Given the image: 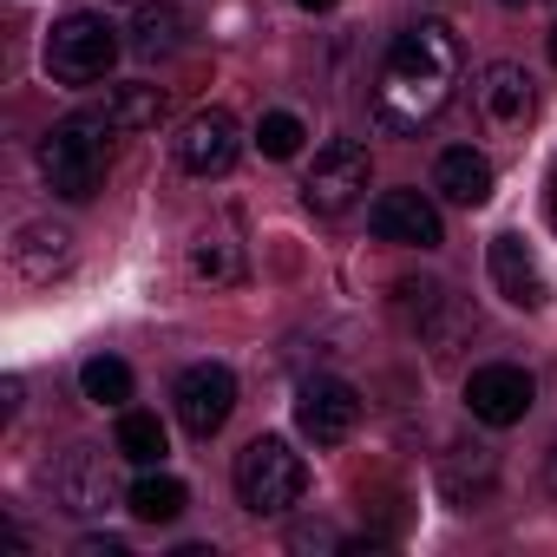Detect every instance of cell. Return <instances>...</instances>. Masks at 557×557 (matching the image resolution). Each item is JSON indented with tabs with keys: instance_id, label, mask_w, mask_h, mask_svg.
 Masks as SVG:
<instances>
[{
	"instance_id": "52a82bcc",
	"label": "cell",
	"mask_w": 557,
	"mask_h": 557,
	"mask_svg": "<svg viewBox=\"0 0 557 557\" xmlns=\"http://www.w3.org/2000/svg\"><path fill=\"white\" fill-rule=\"evenodd\" d=\"M472 106H479L485 132L511 138V132H524V125L537 119V86H531V73H524L518 60H492V66L479 73V86H472Z\"/></svg>"
},
{
	"instance_id": "ba28073f",
	"label": "cell",
	"mask_w": 557,
	"mask_h": 557,
	"mask_svg": "<svg viewBox=\"0 0 557 557\" xmlns=\"http://www.w3.org/2000/svg\"><path fill=\"white\" fill-rule=\"evenodd\" d=\"M531 400H537V381H531L518 361H485V368H472V381H466V407H472V420H485V426H518V420L531 413Z\"/></svg>"
},
{
	"instance_id": "e0dca14e",
	"label": "cell",
	"mask_w": 557,
	"mask_h": 557,
	"mask_svg": "<svg viewBox=\"0 0 557 557\" xmlns=\"http://www.w3.org/2000/svg\"><path fill=\"white\" fill-rule=\"evenodd\" d=\"M184 505H190V492H184V479H171V472H138L132 479V492H125V511L138 518V524H177L184 518Z\"/></svg>"
},
{
	"instance_id": "6da1fadb",
	"label": "cell",
	"mask_w": 557,
	"mask_h": 557,
	"mask_svg": "<svg viewBox=\"0 0 557 557\" xmlns=\"http://www.w3.org/2000/svg\"><path fill=\"white\" fill-rule=\"evenodd\" d=\"M466 73V47L446 21H420L407 27L387 60H381V79H374V112L387 132H420L433 125L446 106H453V86Z\"/></svg>"
},
{
	"instance_id": "484cf974",
	"label": "cell",
	"mask_w": 557,
	"mask_h": 557,
	"mask_svg": "<svg viewBox=\"0 0 557 557\" xmlns=\"http://www.w3.org/2000/svg\"><path fill=\"white\" fill-rule=\"evenodd\" d=\"M79 557H125V537H79Z\"/></svg>"
},
{
	"instance_id": "9a60e30c",
	"label": "cell",
	"mask_w": 557,
	"mask_h": 557,
	"mask_svg": "<svg viewBox=\"0 0 557 557\" xmlns=\"http://www.w3.org/2000/svg\"><path fill=\"white\" fill-rule=\"evenodd\" d=\"M433 190H440L446 203H459V210L492 203V158H485V151H472V145L440 151V164H433Z\"/></svg>"
},
{
	"instance_id": "5bb4252c",
	"label": "cell",
	"mask_w": 557,
	"mask_h": 557,
	"mask_svg": "<svg viewBox=\"0 0 557 557\" xmlns=\"http://www.w3.org/2000/svg\"><path fill=\"white\" fill-rule=\"evenodd\" d=\"M492 283L511 309H544L550 302V283H544L537 256L524 249V236H492Z\"/></svg>"
},
{
	"instance_id": "d6986e66",
	"label": "cell",
	"mask_w": 557,
	"mask_h": 557,
	"mask_svg": "<svg viewBox=\"0 0 557 557\" xmlns=\"http://www.w3.org/2000/svg\"><path fill=\"white\" fill-rule=\"evenodd\" d=\"M164 112H171L164 86H125V92H112V99H106V119H112L119 132H151Z\"/></svg>"
},
{
	"instance_id": "603a6c76",
	"label": "cell",
	"mask_w": 557,
	"mask_h": 557,
	"mask_svg": "<svg viewBox=\"0 0 557 557\" xmlns=\"http://www.w3.org/2000/svg\"><path fill=\"white\" fill-rule=\"evenodd\" d=\"M190 269L210 275V283H236V275H243V256H236V243H223V236H197V243H190Z\"/></svg>"
},
{
	"instance_id": "83f0119b",
	"label": "cell",
	"mask_w": 557,
	"mask_h": 557,
	"mask_svg": "<svg viewBox=\"0 0 557 557\" xmlns=\"http://www.w3.org/2000/svg\"><path fill=\"white\" fill-rule=\"evenodd\" d=\"M302 8H309V14H329V8H335V0H302Z\"/></svg>"
},
{
	"instance_id": "44dd1931",
	"label": "cell",
	"mask_w": 557,
	"mask_h": 557,
	"mask_svg": "<svg viewBox=\"0 0 557 557\" xmlns=\"http://www.w3.org/2000/svg\"><path fill=\"white\" fill-rule=\"evenodd\" d=\"M79 387H86L92 407H125V400H132V368H125L119 355H92V361L79 368Z\"/></svg>"
},
{
	"instance_id": "4dcf8cb0",
	"label": "cell",
	"mask_w": 557,
	"mask_h": 557,
	"mask_svg": "<svg viewBox=\"0 0 557 557\" xmlns=\"http://www.w3.org/2000/svg\"><path fill=\"white\" fill-rule=\"evenodd\" d=\"M550 66H557V27H550Z\"/></svg>"
},
{
	"instance_id": "8fae6325",
	"label": "cell",
	"mask_w": 557,
	"mask_h": 557,
	"mask_svg": "<svg viewBox=\"0 0 557 557\" xmlns=\"http://www.w3.org/2000/svg\"><path fill=\"white\" fill-rule=\"evenodd\" d=\"M368 223H374L381 243H400V249H440V243H446L440 210H433V197H420V190H381L374 210H368Z\"/></svg>"
},
{
	"instance_id": "277c9868",
	"label": "cell",
	"mask_w": 557,
	"mask_h": 557,
	"mask_svg": "<svg viewBox=\"0 0 557 557\" xmlns=\"http://www.w3.org/2000/svg\"><path fill=\"white\" fill-rule=\"evenodd\" d=\"M112 60H119V27L106 14H66V21H53V34H47V73L60 86H92V79L112 73Z\"/></svg>"
},
{
	"instance_id": "9c48e42d",
	"label": "cell",
	"mask_w": 557,
	"mask_h": 557,
	"mask_svg": "<svg viewBox=\"0 0 557 557\" xmlns=\"http://www.w3.org/2000/svg\"><path fill=\"white\" fill-rule=\"evenodd\" d=\"M236 151H243V132H236V119L223 106H203V112H190L177 125V164L190 177H223L236 164Z\"/></svg>"
},
{
	"instance_id": "f1b7e54d",
	"label": "cell",
	"mask_w": 557,
	"mask_h": 557,
	"mask_svg": "<svg viewBox=\"0 0 557 557\" xmlns=\"http://www.w3.org/2000/svg\"><path fill=\"white\" fill-rule=\"evenodd\" d=\"M505 8H544V0H505Z\"/></svg>"
},
{
	"instance_id": "ac0fdd59",
	"label": "cell",
	"mask_w": 557,
	"mask_h": 557,
	"mask_svg": "<svg viewBox=\"0 0 557 557\" xmlns=\"http://www.w3.org/2000/svg\"><path fill=\"white\" fill-rule=\"evenodd\" d=\"M119 453H125L132 466H158V459L171 453L164 420H158V413H138V407H125V413H119Z\"/></svg>"
},
{
	"instance_id": "7a4b0ae2",
	"label": "cell",
	"mask_w": 557,
	"mask_h": 557,
	"mask_svg": "<svg viewBox=\"0 0 557 557\" xmlns=\"http://www.w3.org/2000/svg\"><path fill=\"white\" fill-rule=\"evenodd\" d=\"M112 132H119V125H112L106 106H99V112H73V119H60V125L40 138V171H47V184H53L66 203H86V197L106 190Z\"/></svg>"
},
{
	"instance_id": "8992f818",
	"label": "cell",
	"mask_w": 557,
	"mask_h": 557,
	"mask_svg": "<svg viewBox=\"0 0 557 557\" xmlns=\"http://www.w3.org/2000/svg\"><path fill=\"white\" fill-rule=\"evenodd\" d=\"M171 400H177L184 433H190V440H210V433H223V420L236 413V374H230L223 361H197V368L177 374Z\"/></svg>"
},
{
	"instance_id": "5b68a950",
	"label": "cell",
	"mask_w": 557,
	"mask_h": 557,
	"mask_svg": "<svg viewBox=\"0 0 557 557\" xmlns=\"http://www.w3.org/2000/svg\"><path fill=\"white\" fill-rule=\"evenodd\" d=\"M368 177H374L368 145L335 138V145L315 151V164H309V177H302V203H309L315 216H348V210L368 197Z\"/></svg>"
},
{
	"instance_id": "7402d4cb",
	"label": "cell",
	"mask_w": 557,
	"mask_h": 557,
	"mask_svg": "<svg viewBox=\"0 0 557 557\" xmlns=\"http://www.w3.org/2000/svg\"><path fill=\"white\" fill-rule=\"evenodd\" d=\"M302 138H309V132H302V119H296V112H262V119H256V151H262V158H275V164L296 158V151H302Z\"/></svg>"
},
{
	"instance_id": "d4e9b609",
	"label": "cell",
	"mask_w": 557,
	"mask_h": 557,
	"mask_svg": "<svg viewBox=\"0 0 557 557\" xmlns=\"http://www.w3.org/2000/svg\"><path fill=\"white\" fill-rule=\"evenodd\" d=\"M289 544H296V550H348L335 524H296V531H289Z\"/></svg>"
},
{
	"instance_id": "3957f363",
	"label": "cell",
	"mask_w": 557,
	"mask_h": 557,
	"mask_svg": "<svg viewBox=\"0 0 557 557\" xmlns=\"http://www.w3.org/2000/svg\"><path fill=\"white\" fill-rule=\"evenodd\" d=\"M302 492H309V466H302V453L289 440L262 433V440H249L236 453V498H243V511L283 518V511L302 505Z\"/></svg>"
},
{
	"instance_id": "cb8c5ba5",
	"label": "cell",
	"mask_w": 557,
	"mask_h": 557,
	"mask_svg": "<svg viewBox=\"0 0 557 557\" xmlns=\"http://www.w3.org/2000/svg\"><path fill=\"white\" fill-rule=\"evenodd\" d=\"M440 302H446V289H440V283H394V309H400V322H407L413 335L440 315Z\"/></svg>"
},
{
	"instance_id": "4316f807",
	"label": "cell",
	"mask_w": 557,
	"mask_h": 557,
	"mask_svg": "<svg viewBox=\"0 0 557 557\" xmlns=\"http://www.w3.org/2000/svg\"><path fill=\"white\" fill-rule=\"evenodd\" d=\"M544 216H550V230H557V164H550V177H544Z\"/></svg>"
},
{
	"instance_id": "2e32d148",
	"label": "cell",
	"mask_w": 557,
	"mask_h": 557,
	"mask_svg": "<svg viewBox=\"0 0 557 557\" xmlns=\"http://www.w3.org/2000/svg\"><path fill=\"white\" fill-rule=\"evenodd\" d=\"M73 262V230L66 223H27L14 236V269L27 283H53V275Z\"/></svg>"
},
{
	"instance_id": "f546056e",
	"label": "cell",
	"mask_w": 557,
	"mask_h": 557,
	"mask_svg": "<svg viewBox=\"0 0 557 557\" xmlns=\"http://www.w3.org/2000/svg\"><path fill=\"white\" fill-rule=\"evenodd\" d=\"M550 485H557V446H550Z\"/></svg>"
},
{
	"instance_id": "7c38bea8",
	"label": "cell",
	"mask_w": 557,
	"mask_h": 557,
	"mask_svg": "<svg viewBox=\"0 0 557 557\" xmlns=\"http://www.w3.org/2000/svg\"><path fill=\"white\" fill-rule=\"evenodd\" d=\"M53 498H60L66 518H92V511H106V505L119 498V479H112L106 453H99V446H73V453L60 459V472H53Z\"/></svg>"
},
{
	"instance_id": "4fadbf2b",
	"label": "cell",
	"mask_w": 557,
	"mask_h": 557,
	"mask_svg": "<svg viewBox=\"0 0 557 557\" xmlns=\"http://www.w3.org/2000/svg\"><path fill=\"white\" fill-rule=\"evenodd\" d=\"M492 492H498V459H492V446H453V453L440 459V498H446L453 511H479Z\"/></svg>"
},
{
	"instance_id": "ffe728a7",
	"label": "cell",
	"mask_w": 557,
	"mask_h": 557,
	"mask_svg": "<svg viewBox=\"0 0 557 557\" xmlns=\"http://www.w3.org/2000/svg\"><path fill=\"white\" fill-rule=\"evenodd\" d=\"M177 40H184V14L177 8H145L138 27H132V53L138 60H164V53H177Z\"/></svg>"
},
{
	"instance_id": "30bf717a",
	"label": "cell",
	"mask_w": 557,
	"mask_h": 557,
	"mask_svg": "<svg viewBox=\"0 0 557 557\" xmlns=\"http://www.w3.org/2000/svg\"><path fill=\"white\" fill-rule=\"evenodd\" d=\"M296 426H302L315 446H342V440L361 426V394H355L348 381H335V374L302 381V394H296Z\"/></svg>"
}]
</instances>
